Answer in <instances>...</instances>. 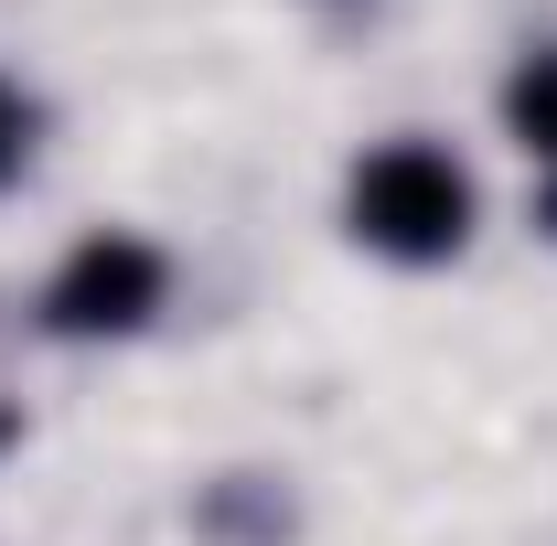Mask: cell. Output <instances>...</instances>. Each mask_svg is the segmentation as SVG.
<instances>
[{
	"label": "cell",
	"instance_id": "obj_5",
	"mask_svg": "<svg viewBox=\"0 0 557 546\" xmlns=\"http://www.w3.org/2000/svg\"><path fill=\"white\" fill-rule=\"evenodd\" d=\"M0 450H11V418H0Z\"/></svg>",
	"mask_w": 557,
	"mask_h": 546
},
{
	"label": "cell",
	"instance_id": "obj_4",
	"mask_svg": "<svg viewBox=\"0 0 557 546\" xmlns=\"http://www.w3.org/2000/svg\"><path fill=\"white\" fill-rule=\"evenodd\" d=\"M22 150H33V119H22V97H11V86H0V183H11V172H22Z\"/></svg>",
	"mask_w": 557,
	"mask_h": 546
},
{
	"label": "cell",
	"instance_id": "obj_3",
	"mask_svg": "<svg viewBox=\"0 0 557 546\" xmlns=\"http://www.w3.org/2000/svg\"><path fill=\"white\" fill-rule=\"evenodd\" d=\"M504 119H515V139L547 161V225H557V54H536V65L504 86Z\"/></svg>",
	"mask_w": 557,
	"mask_h": 546
},
{
	"label": "cell",
	"instance_id": "obj_1",
	"mask_svg": "<svg viewBox=\"0 0 557 546\" xmlns=\"http://www.w3.org/2000/svg\"><path fill=\"white\" fill-rule=\"evenodd\" d=\"M344 214L375 258H408V269H440L472 247V172L440 150V139H386L364 150L344 183Z\"/></svg>",
	"mask_w": 557,
	"mask_h": 546
},
{
	"label": "cell",
	"instance_id": "obj_2",
	"mask_svg": "<svg viewBox=\"0 0 557 546\" xmlns=\"http://www.w3.org/2000/svg\"><path fill=\"white\" fill-rule=\"evenodd\" d=\"M161 289H172V258H161L150 236L97 225L65 269L44 278V322H54L65 343H119V333H139V322L161 311Z\"/></svg>",
	"mask_w": 557,
	"mask_h": 546
}]
</instances>
